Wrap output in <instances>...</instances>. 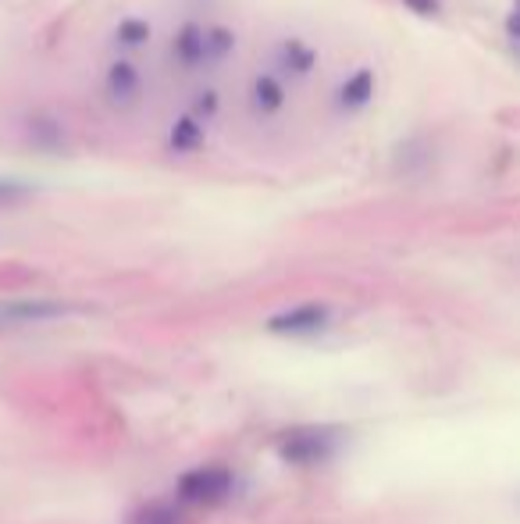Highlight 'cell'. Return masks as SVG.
<instances>
[{
	"instance_id": "cell-3",
	"label": "cell",
	"mask_w": 520,
	"mask_h": 524,
	"mask_svg": "<svg viewBox=\"0 0 520 524\" xmlns=\"http://www.w3.org/2000/svg\"><path fill=\"white\" fill-rule=\"evenodd\" d=\"M104 97L114 111H129L143 97V72L129 58H114L104 72Z\"/></svg>"
},
{
	"instance_id": "cell-14",
	"label": "cell",
	"mask_w": 520,
	"mask_h": 524,
	"mask_svg": "<svg viewBox=\"0 0 520 524\" xmlns=\"http://www.w3.org/2000/svg\"><path fill=\"white\" fill-rule=\"evenodd\" d=\"M218 107H221L218 90H214V86H204V90H200V93H196V97H193V111H189V115L200 118V122L207 125L214 115H218Z\"/></svg>"
},
{
	"instance_id": "cell-9",
	"label": "cell",
	"mask_w": 520,
	"mask_h": 524,
	"mask_svg": "<svg viewBox=\"0 0 520 524\" xmlns=\"http://www.w3.org/2000/svg\"><path fill=\"white\" fill-rule=\"evenodd\" d=\"M275 68L282 79H307L317 68V50L303 40H282L275 47Z\"/></svg>"
},
{
	"instance_id": "cell-17",
	"label": "cell",
	"mask_w": 520,
	"mask_h": 524,
	"mask_svg": "<svg viewBox=\"0 0 520 524\" xmlns=\"http://www.w3.org/2000/svg\"><path fill=\"white\" fill-rule=\"evenodd\" d=\"M414 15H421V18H439L442 15V0H403Z\"/></svg>"
},
{
	"instance_id": "cell-7",
	"label": "cell",
	"mask_w": 520,
	"mask_h": 524,
	"mask_svg": "<svg viewBox=\"0 0 520 524\" xmlns=\"http://www.w3.org/2000/svg\"><path fill=\"white\" fill-rule=\"evenodd\" d=\"M68 311L72 307L57 300H8L0 303V325H40V321L65 318Z\"/></svg>"
},
{
	"instance_id": "cell-5",
	"label": "cell",
	"mask_w": 520,
	"mask_h": 524,
	"mask_svg": "<svg viewBox=\"0 0 520 524\" xmlns=\"http://www.w3.org/2000/svg\"><path fill=\"white\" fill-rule=\"evenodd\" d=\"M246 104H250L253 118L268 122V118H278L289 104V90L278 72H257L250 79V90H246Z\"/></svg>"
},
{
	"instance_id": "cell-8",
	"label": "cell",
	"mask_w": 520,
	"mask_h": 524,
	"mask_svg": "<svg viewBox=\"0 0 520 524\" xmlns=\"http://www.w3.org/2000/svg\"><path fill=\"white\" fill-rule=\"evenodd\" d=\"M374 90H378V75L371 68H357L353 75L339 82V90H335V107L346 111V115H357L364 111L367 104L374 100Z\"/></svg>"
},
{
	"instance_id": "cell-12",
	"label": "cell",
	"mask_w": 520,
	"mask_h": 524,
	"mask_svg": "<svg viewBox=\"0 0 520 524\" xmlns=\"http://www.w3.org/2000/svg\"><path fill=\"white\" fill-rule=\"evenodd\" d=\"M125 524H186V514H182V503L154 500L147 507H139Z\"/></svg>"
},
{
	"instance_id": "cell-16",
	"label": "cell",
	"mask_w": 520,
	"mask_h": 524,
	"mask_svg": "<svg viewBox=\"0 0 520 524\" xmlns=\"http://www.w3.org/2000/svg\"><path fill=\"white\" fill-rule=\"evenodd\" d=\"M506 40H510L513 54L520 58V0H513L510 15H506Z\"/></svg>"
},
{
	"instance_id": "cell-6",
	"label": "cell",
	"mask_w": 520,
	"mask_h": 524,
	"mask_svg": "<svg viewBox=\"0 0 520 524\" xmlns=\"http://www.w3.org/2000/svg\"><path fill=\"white\" fill-rule=\"evenodd\" d=\"M204 33L207 25L196 22V18H186V22L175 29L171 36V61L186 72H196V68H207L204 65Z\"/></svg>"
},
{
	"instance_id": "cell-10",
	"label": "cell",
	"mask_w": 520,
	"mask_h": 524,
	"mask_svg": "<svg viewBox=\"0 0 520 524\" xmlns=\"http://www.w3.org/2000/svg\"><path fill=\"white\" fill-rule=\"evenodd\" d=\"M204 147H207V125L200 122V118H193L186 111V115H179L175 122H171V129H168L171 154L189 157V154H200Z\"/></svg>"
},
{
	"instance_id": "cell-15",
	"label": "cell",
	"mask_w": 520,
	"mask_h": 524,
	"mask_svg": "<svg viewBox=\"0 0 520 524\" xmlns=\"http://www.w3.org/2000/svg\"><path fill=\"white\" fill-rule=\"evenodd\" d=\"M33 197V189L25 186V182H15V179H0V207H11V204H22V200Z\"/></svg>"
},
{
	"instance_id": "cell-13",
	"label": "cell",
	"mask_w": 520,
	"mask_h": 524,
	"mask_svg": "<svg viewBox=\"0 0 520 524\" xmlns=\"http://www.w3.org/2000/svg\"><path fill=\"white\" fill-rule=\"evenodd\" d=\"M150 36H154V29H150L147 18H122V22L114 25V43L122 50L143 47V43H150Z\"/></svg>"
},
{
	"instance_id": "cell-11",
	"label": "cell",
	"mask_w": 520,
	"mask_h": 524,
	"mask_svg": "<svg viewBox=\"0 0 520 524\" xmlns=\"http://www.w3.org/2000/svg\"><path fill=\"white\" fill-rule=\"evenodd\" d=\"M232 50H236V33L228 29V25H207L204 33V65L214 68L221 61L232 58Z\"/></svg>"
},
{
	"instance_id": "cell-1",
	"label": "cell",
	"mask_w": 520,
	"mask_h": 524,
	"mask_svg": "<svg viewBox=\"0 0 520 524\" xmlns=\"http://www.w3.org/2000/svg\"><path fill=\"white\" fill-rule=\"evenodd\" d=\"M236 478L225 464H204L193 467L179 478V503L182 507H218L232 496Z\"/></svg>"
},
{
	"instance_id": "cell-4",
	"label": "cell",
	"mask_w": 520,
	"mask_h": 524,
	"mask_svg": "<svg viewBox=\"0 0 520 524\" xmlns=\"http://www.w3.org/2000/svg\"><path fill=\"white\" fill-rule=\"evenodd\" d=\"M332 325V311H328V303H296L289 311L275 314L268 321V328L275 336H317V332H325Z\"/></svg>"
},
{
	"instance_id": "cell-2",
	"label": "cell",
	"mask_w": 520,
	"mask_h": 524,
	"mask_svg": "<svg viewBox=\"0 0 520 524\" xmlns=\"http://www.w3.org/2000/svg\"><path fill=\"white\" fill-rule=\"evenodd\" d=\"M339 450V432L335 428H293V432L282 435L278 443V453H282L285 464H296V467H317V464H328Z\"/></svg>"
}]
</instances>
